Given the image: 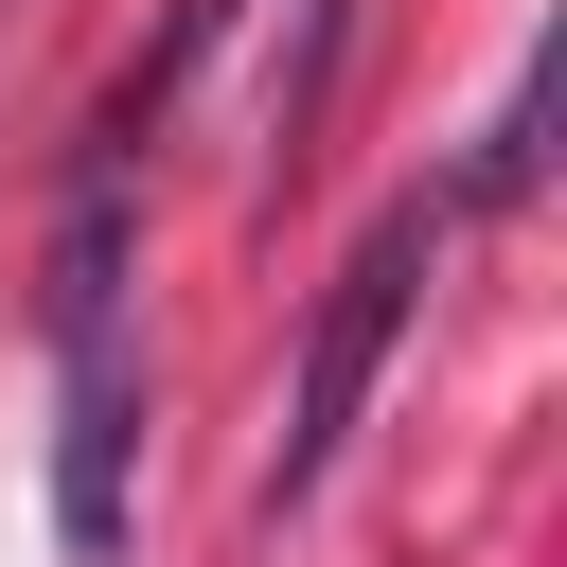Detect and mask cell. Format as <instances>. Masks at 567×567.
<instances>
[{
	"label": "cell",
	"instance_id": "obj_1",
	"mask_svg": "<svg viewBox=\"0 0 567 567\" xmlns=\"http://www.w3.org/2000/svg\"><path fill=\"white\" fill-rule=\"evenodd\" d=\"M124 532H142V337H124V159H89L53 213V549L124 567Z\"/></svg>",
	"mask_w": 567,
	"mask_h": 567
},
{
	"label": "cell",
	"instance_id": "obj_2",
	"mask_svg": "<svg viewBox=\"0 0 567 567\" xmlns=\"http://www.w3.org/2000/svg\"><path fill=\"white\" fill-rule=\"evenodd\" d=\"M425 266H443V195H390V213L354 230V266L319 284V319H301V390H284V461H266V532H284V514L337 478V443L372 425V372H390Z\"/></svg>",
	"mask_w": 567,
	"mask_h": 567
},
{
	"label": "cell",
	"instance_id": "obj_3",
	"mask_svg": "<svg viewBox=\"0 0 567 567\" xmlns=\"http://www.w3.org/2000/svg\"><path fill=\"white\" fill-rule=\"evenodd\" d=\"M230 18H248V0H177V18H159V53H142V71L106 89V159H142V142L177 124V89H195V71L230 53Z\"/></svg>",
	"mask_w": 567,
	"mask_h": 567
},
{
	"label": "cell",
	"instance_id": "obj_4",
	"mask_svg": "<svg viewBox=\"0 0 567 567\" xmlns=\"http://www.w3.org/2000/svg\"><path fill=\"white\" fill-rule=\"evenodd\" d=\"M532 159H549V53L514 71V106L478 124V159H461V195H532Z\"/></svg>",
	"mask_w": 567,
	"mask_h": 567
}]
</instances>
